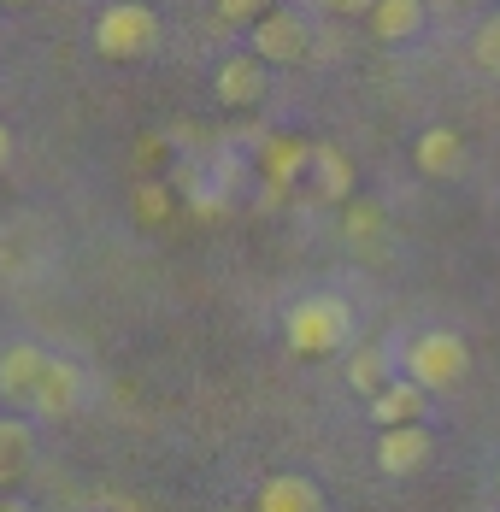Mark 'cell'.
I'll list each match as a JSON object with an SVG mask.
<instances>
[{
	"instance_id": "1",
	"label": "cell",
	"mask_w": 500,
	"mask_h": 512,
	"mask_svg": "<svg viewBox=\"0 0 500 512\" xmlns=\"http://www.w3.org/2000/svg\"><path fill=\"white\" fill-rule=\"evenodd\" d=\"M283 336L306 359L336 354V348L353 342V307L342 295H300L295 307H289V318H283Z\"/></svg>"
},
{
	"instance_id": "14",
	"label": "cell",
	"mask_w": 500,
	"mask_h": 512,
	"mask_svg": "<svg viewBox=\"0 0 500 512\" xmlns=\"http://www.w3.org/2000/svg\"><path fill=\"white\" fill-rule=\"evenodd\" d=\"M306 171H312V183H318L324 201L342 206L353 195V165H348V154H342L336 142H312V165H306Z\"/></svg>"
},
{
	"instance_id": "21",
	"label": "cell",
	"mask_w": 500,
	"mask_h": 512,
	"mask_svg": "<svg viewBox=\"0 0 500 512\" xmlns=\"http://www.w3.org/2000/svg\"><path fill=\"white\" fill-rule=\"evenodd\" d=\"M324 6H330V12H342V18H365L377 0H324Z\"/></svg>"
},
{
	"instance_id": "8",
	"label": "cell",
	"mask_w": 500,
	"mask_h": 512,
	"mask_svg": "<svg viewBox=\"0 0 500 512\" xmlns=\"http://www.w3.org/2000/svg\"><path fill=\"white\" fill-rule=\"evenodd\" d=\"M83 401V371L71 365V359H48V371H42V383H36V395H30V412L36 418H71Z\"/></svg>"
},
{
	"instance_id": "11",
	"label": "cell",
	"mask_w": 500,
	"mask_h": 512,
	"mask_svg": "<svg viewBox=\"0 0 500 512\" xmlns=\"http://www.w3.org/2000/svg\"><path fill=\"white\" fill-rule=\"evenodd\" d=\"M412 159H418V171H424V177L448 183V177L465 171V142H459V130H453V124H430V130L418 136Z\"/></svg>"
},
{
	"instance_id": "10",
	"label": "cell",
	"mask_w": 500,
	"mask_h": 512,
	"mask_svg": "<svg viewBox=\"0 0 500 512\" xmlns=\"http://www.w3.org/2000/svg\"><path fill=\"white\" fill-rule=\"evenodd\" d=\"M424 412H430V389H418L412 377H389V383L371 395L377 430H389V424H424Z\"/></svg>"
},
{
	"instance_id": "15",
	"label": "cell",
	"mask_w": 500,
	"mask_h": 512,
	"mask_svg": "<svg viewBox=\"0 0 500 512\" xmlns=\"http://www.w3.org/2000/svg\"><path fill=\"white\" fill-rule=\"evenodd\" d=\"M324 507V495H318V483L312 477H271L265 489H259V512H318Z\"/></svg>"
},
{
	"instance_id": "23",
	"label": "cell",
	"mask_w": 500,
	"mask_h": 512,
	"mask_svg": "<svg viewBox=\"0 0 500 512\" xmlns=\"http://www.w3.org/2000/svg\"><path fill=\"white\" fill-rule=\"evenodd\" d=\"M0 512H30L24 501H0Z\"/></svg>"
},
{
	"instance_id": "5",
	"label": "cell",
	"mask_w": 500,
	"mask_h": 512,
	"mask_svg": "<svg viewBox=\"0 0 500 512\" xmlns=\"http://www.w3.org/2000/svg\"><path fill=\"white\" fill-rule=\"evenodd\" d=\"M271 65L259 59V53H224L218 59V71H212V95L218 106H230V112H248V106L265 101V89H271V77H265Z\"/></svg>"
},
{
	"instance_id": "22",
	"label": "cell",
	"mask_w": 500,
	"mask_h": 512,
	"mask_svg": "<svg viewBox=\"0 0 500 512\" xmlns=\"http://www.w3.org/2000/svg\"><path fill=\"white\" fill-rule=\"evenodd\" d=\"M6 159H12V130L0 124V165H6Z\"/></svg>"
},
{
	"instance_id": "3",
	"label": "cell",
	"mask_w": 500,
	"mask_h": 512,
	"mask_svg": "<svg viewBox=\"0 0 500 512\" xmlns=\"http://www.w3.org/2000/svg\"><path fill=\"white\" fill-rule=\"evenodd\" d=\"M159 42V12L148 0H112L95 18V53L100 59H142V53Z\"/></svg>"
},
{
	"instance_id": "24",
	"label": "cell",
	"mask_w": 500,
	"mask_h": 512,
	"mask_svg": "<svg viewBox=\"0 0 500 512\" xmlns=\"http://www.w3.org/2000/svg\"><path fill=\"white\" fill-rule=\"evenodd\" d=\"M0 6H30V0H0Z\"/></svg>"
},
{
	"instance_id": "13",
	"label": "cell",
	"mask_w": 500,
	"mask_h": 512,
	"mask_svg": "<svg viewBox=\"0 0 500 512\" xmlns=\"http://www.w3.org/2000/svg\"><path fill=\"white\" fill-rule=\"evenodd\" d=\"M365 18H371V36L395 48V42H412L424 30V0H377Z\"/></svg>"
},
{
	"instance_id": "2",
	"label": "cell",
	"mask_w": 500,
	"mask_h": 512,
	"mask_svg": "<svg viewBox=\"0 0 500 512\" xmlns=\"http://www.w3.org/2000/svg\"><path fill=\"white\" fill-rule=\"evenodd\" d=\"M465 371H471V348H465V336H453V330H424V336L406 348V377H412L418 389H430V395L459 389Z\"/></svg>"
},
{
	"instance_id": "20",
	"label": "cell",
	"mask_w": 500,
	"mask_h": 512,
	"mask_svg": "<svg viewBox=\"0 0 500 512\" xmlns=\"http://www.w3.org/2000/svg\"><path fill=\"white\" fill-rule=\"evenodd\" d=\"M136 212H142V224H159L165 212H171V189L165 183H136Z\"/></svg>"
},
{
	"instance_id": "6",
	"label": "cell",
	"mask_w": 500,
	"mask_h": 512,
	"mask_svg": "<svg viewBox=\"0 0 500 512\" xmlns=\"http://www.w3.org/2000/svg\"><path fill=\"white\" fill-rule=\"evenodd\" d=\"M430 454H436V442H430L424 424H389V430L377 436V471H389V477H412V471H424Z\"/></svg>"
},
{
	"instance_id": "17",
	"label": "cell",
	"mask_w": 500,
	"mask_h": 512,
	"mask_svg": "<svg viewBox=\"0 0 500 512\" xmlns=\"http://www.w3.org/2000/svg\"><path fill=\"white\" fill-rule=\"evenodd\" d=\"M389 377H395V365H389V354H383L377 342L353 348V359H348V383L359 389V395H377V389H383Z\"/></svg>"
},
{
	"instance_id": "4",
	"label": "cell",
	"mask_w": 500,
	"mask_h": 512,
	"mask_svg": "<svg viewBox=\"0 0 500 512\" xmlns=\"http://www.w3.org/2000/svg\"><path fill=\"white\" fill-rule=\"evenodd\" d=\"M248 53H259L265 65H300L306 53H312V30H306V18L289 12V6H271L265 18H253L248 24Z\"/></svg>"
},
{
	"instance_id": "9",
	"label": "cell",
	"mask_w": 500,
	"mask_h": 512,
	"mask_svg": "<svg viewBox=\"0 0 500 512\" xmlns=\"http://www.w3.org/2000/svg\"><path fill=\"white\" fill-rule=\"evenodd\" d=\"M306 165H312V142H300V136H265L259 142V171H265L271 195L295 189L300 177H306Z\"/></svg>"
},
{
	"instance_id": "19",
	"label": "cell",
	"mask_w": 500,
	"mask_h": 512,
	"mask_svg": "<svg viewBox=\"0 0 500 512\" xmlns=\"http://www.w3.org/2000/svg\"><path fill=\"white\" fill-rule=\"evenodd\" d=\"M277 0H212V12H218V24H230V30H248L253 18H265Z\"/></svg>"
},
{
	"instance_id": "7",
	"label": "cell",
	"mask_w": 500,
	"mask_h": 512,
	"mask_svg": "<svg viewBox=\"0 0 500 512\" xmlns=\"http://www.w3.org/2000/svg\"><path fill=\"white\" fill-rule=\"evenodd\" d=\"M48 348H36V342H12L6 354H0V401H12V407H30V395H36V383H42V371H48Z\"/></svg>"
},
{
	"instance_id": "12",
	"label": "cell",
	"mask_w": 500,
	"mask_h": 512,
	"mask_svg": "<svg viewBox=\"0 0 500 512\" xmlns=\"http://www.w3.org/2000/svg\"><path fill=\"white\" fill-rule=\"evenodd\" d=\"M36 460V430L18 412H0V489H12Z\"/></svg>"
},
{
	"instance_id": "16",
	"label": "cell",
	"mask_w": 500,
	"mask_h": 512,
	"mask_svg": "<svg viewBox=\"0 0 500 512\" xmlns=\"http://www.w3.org/2000/svg\"><path fill=\"white\" fill-rule=\"evenodd\" d=\"M383 230H389V218H383V206L371 201V195H348L342 201V236H348L353 248H371Z\"/></svg>"
},
{
	"instance_id": "18",
	"label": "cell",
	"mask_w": 500,
	"mask_h": 512,
	"mask_svg": "<svg viewBox=\"0 0 500 512\" xmlns=\"http://www.w3.org/2000/svg\"><path fill=\"white\" fill-rule=\"evenodd\" d=\"M471 59H477L489 77H500V12H489V18L477 24V36H471Z\"/></svg>"
}]
</instances>
